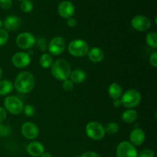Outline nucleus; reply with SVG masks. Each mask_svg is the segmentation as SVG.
Masks as SVG:
<instances>
[{"mask_svg": "<svg viewBox=\"0 0 157 157\" xmlns=\"http://www.w3.org/2000/svg\"><path fill=\"white\" fill-rule=\"evenodd\" d=\"M35 85V78L29 71H22L15 78L14 87L22 94H26L32 91Z\"/></svg>", "mask_w": 157, "mask_h": 157, "instance_id": "obj_1", "label": "nucleus"}, {"mask_svg": "<svg viewBox=\"0 0 157 157\" xmlns=\"http://www.w3.org/2000/svg\"><path fill=\"white\" fill-rule=\"evenodd\" d=\"M51 71L52 76L55 79L64 81L68 79L70 77L71 67L67 60L64 58H59L53 61V64L51 66Z\"/></svg>", "mask_w": 157, "mask_h": 157, "instance_id": "obj_2", "label": "nucleus"}, {"mask_svg": "<svg viewBox=\"0 0 157 157\" xmlns=\"http://www.w3.org/2000/svg\"><path fill=\"white\" fill-rule=\"evenodd\" d=\"M90 49L89 44L85 40L75 39L71 41L67 46V51L71 56L81 58L87 55Z\"/></svg>", "mask_w": 157, "mask_h": 157, "instance_id": "obj_3", "label": "nucleus"}, {"mask_svg": "<svg viewBox=\"0 0 157 157\" xmlns=\"http://www.w3.org/2000/svg\"><path fill=\"white\" fill-rule=\"evenodd\" d=\"M122 106L127 109L137 107L141 102V94L135 89H130L122 94L121 98Z\"/></svg>", "mask_w": 157, "mask_h": 157, "instance_id": "obj_4", "label": "nucleus"}, {"mask_svg": "<svg viewBox=\"0 0 157 157\" xmlns=\"http://www.w3.org/2000/svg\"><path fill=\"white\" fill-rule=\"evenodd\" d=\"M85 133L90 139L93 140H101L105 136L104 127L98 121H90L85 127Z\"/></svg>", "mask_w": 157, "mask_h": 157, "instance_id": "obj_5", "label": "nucleus"}, {"mask_svg": "<svg viewBox=\"0 0 157 157\" xmlns=\"http://www.w3.org/2000/svg\"><path fill=\"white\" fill-rule=\"evenodd\" d=\"M4 106L6 111L13 115H18L22 113L24 108V104L21 100L14 95H9L5 98Z\"/></svg>", "mask_w": 157, "mask_h": 157, "instance_id": "obj_6", "label": "nucleus"}, {"mask_svg": "<svg viewBox=\"0 0 157 157\" xmlns=\"http://www.w3.org/2000/svg\"><path fill=\"white\" fill-rule=\"evenodd\" d=\"M138 153L136 147L129 141H122L116 149L117 157H137Z\"/></svg>", "mask_w": 157, "mask_h": 157, "instance_id": "obj_7", "label": "nucleus"}, {"mask_svg": "<svg viewBox=\"0 0 157 157\" xmlns=\"http://www.w3.org/2000/svg\"><path fill=\"white\" fill-rule=\"evenodd\" d=\"M15 41H16L17 46L19 48L22 50H28V49L32 48L35 45L36 39L32 33L25 32L20 33L17 36Z\"/></svg>", "mask_w": 157, "mask_h": 157, "instance_id": "obj_8", "label": "nucleus"}, {"mask_svg": "<svg viewBox=\"0 0 157 157\" xmlns=\"http://www.w3.org/2000/svg\"><path fill=\"white\" fill-rule=\"evenodd\" d=\"M66 48V42L64 38L61 36H57L52 38L48 45V50L51 55H61L64 52Z\"/></svg>", "mask_w": 157, "mask_h": 157, "instance_id": "obj_9", "label": "nucleus"}, {"mask_svg": "<svg viewBox=\"0 0 157 157\" xmlns=\"http://www.w3.org/2000/svg\"><path fill=\"white\" fill-rule=\"evenodd\" d=\"M131 25L136 31L144 32L148 31L151 27V21L150 18L145 15H136L131 20Z\"/></svg>", "mask_w": 157, "mask_h": 157, "instance_id": "obj_10", "label": "nucleus"}, {"mask_svg": "<svg viewBox=\"0 0 157 157\" xmlns=\"http://www.w3.org/2000/svg\"><path fill=\"white\" fill-rule=\"evenodd\" d=\"M21 133L25 138L30 140L37 139L39 135V129L38 126L32 122H25L21 127Z\"/></svg>", "mask_w": 157, "mask_h": 157, "instance_id": "obj_11", "label": "nucleus"}, {"mask_svg": "<svg viewBox=\"0 0 157 157\" xmlns=\"http://www.w3.org/2000/svg\"><path fill=\"white\" fill-rule=\"evenodd\" d=\"M12 63L17 68H25L30 64L31 57L26 52H17L12 56Z\"/></svg>", "mask_w": 157, "mask_h": 157, "instance_id": "obj_12", "label": "nucleus"}, {"mask_svg": "<svg viewBox=\"0 0 157 157\" xmlns=\"http://www.w3.org/2000/svg\"><path fill=\"white\" fill-rule=\"evenodd\" d=\"M58 12L60 16L67 19V18L73 17L75 12V6L71 1L64 0L58 5Z\"/></svg>", "mask_w": 157, "mask_h": 157, "instance_id": "obj_13", "label": "nucleus"}, {"mask_svg": "<svg viewBox=\"0 0 157 157\" xmlns=\"http://www.w3.org/2000/svg\"><path fill=\"white\" fill-rule=\"evenodd\" d=\"M129 138H130L129 142L130 144H133L134 147H139V146L142 145L145 141V132L141 128H135L130 132Z\"/></svg>", "mask_w": 157, "mask_h": 157, "instance_id": "obj_14", "label": "nucleus"}, {"mask_svg": "<svg viewBox=\"0 0 157 157\" xmlns=\"http://www.w3.org/2000/svg\"><path fill=\"white\" fill-rule=\"evenodd\" d=\"M3 22V26L4 29L6 31H10V32H14L19 29L21 26V21L19 17L16 15H9L5 18Z\"/></svg>", "mask_w": 157, "mask_h": 157, "instance_id": "obj_15", "label": "nucleus"}, {"mask_svg": "<svg viewBox=\"0 0 157 157\" xmlns=\"http://www.w3.org/2000/svg\"><path fill=\"white\" fill-rule=\"evenodd\" d=\"M26 151L32 157H40L44 152V147L38 141H32L28 144Z\"/></svg>", "mask_w": 157, "mask_h": 157, "instance_id": "obj_16", "label": "nucleus"}, {"mask_svg": "<svg viewBox=\"0 0 157 157\" xmlns=\"http://www.w3.org/2000/svg\"><path fill=\"white\" fill-rule=\"evenodd\" d=\"M87 57L89 60L93 63H100L104 60V52L101 48L94 47L89 49Z\"/></svg>", "mask_w": 157, "mask_h": 157, "instance_id": "obj_17", "label": "nucleus"}, {"mask_svg": "<svg viewBox=\"0 0 157 157\" xmlns=\"http://www.w3.org/2000/svg\"><path fill=\"white\" fill-rule=\"evenodd\" d=\"M138 113L133 109H127L121 114V119L126 124H133L137 120Z\"/></svg>", "mask_w": 157, "mask_h": 157, "instance_id": "obj_18", "label": "nucleus"}, {"mask_svg": "<svg viewBox=\"0 0 157 157\" xmlns=\"http://www.w3.org/2000/svg\"><path fill=\"white\" fill-rule=\"evenodd\" d=\"M86 73L81 69H75L71 72L69 78L74 84H81L86 79Z\"/></svg>", "mask_w": 157, "mask_h": 157, "instance_id": "obj_19", "label": "nucleus"}, {"mask_svg": "<svg viewBox=\"0 0 157 157\" xmlns=\"http://www.w3.org/2000/svg\"><path fill=\"white\" fill-rule=\"evenodd\" d=\"M108 94L113 100L120 99L123 94L122 87L118 83H112L108 87Z\"/></svg>", "mask_w": 157, "mask_h": 157, "instance_id": "obj_20", "label": "nucleus"}, {"mask_svg": "<svg viewBox=\"0 0 157 157\" xmlns=\"http://www.w3.org/2000/svg\"><path fill=\"white\" fill-rule=\"evenodd\" d=\"M14 84L9 80L0 81V95L6 96L13 90Z\"/></svg>", "mask_w": 157, "mask_h": 157, "instance_id": "obj_21", "label": "nucleus"}, {"mask_svg": "<svg viewBox=\"0 0 157 157\" xmlns=\"http://www.w3.org/2000/svg\"><path fill=\"white\" fill-rule=\"evenodd\" d=\"M39 64L43 68H49L53 64V57L49 53H44L40 57Z\"/></svg>", "mask_w": 157, "mask_h": 157, "instance_id": "obj_22", "label": "nucleus"}, {"mask_svg": "<svg viewBox=\"0 0 157 157\" xmlns=\"http://www.w3.org/2000/svg\"><path fill=\"white\" fill-rule=\"evenodd\" d=\"M146 41L149 47L156 49L157 48V34L155 32L148 33L146 36Z\"/></svg>", "mask_w": 157, "mask_h": 157, "instance_id": "obj_23", "label": "nucleus"}, {"mask_svg": "<svg viewBox=\"0 0 157 157\" xmlns=\"http://www.w3.org/2000/svg\"><path fill=\"white\" fill-rule=\"evenodd\" d=\"M120 127L116 122H110L106 125V127H104L105 133L110 135H115L118 133Z\"/></svg>", "mask_w": 157, "mask_h": 157, "instance_id": "obj_24", "label": "nucleus"}, {"mask_svg": "<svg viewBox=\"0 0 157 157\" xmlns=\"http://www.w3.org/2000/svg\"><path fill=\"white\" fill-rule=\"evenodd\" d=\"M21 10L25 13H29L33 10L34 5L32 0H22L20 5Z\"/></svg>", "mask_w": 157, "mask_h": 157, "instance_id": "obj_25", "label": "nucleus"}, {"mask_svg": "<svg viewBox=\"0 0 157 157\" xmlns=\"http://www.w3.org/2000/svg\"><path fill=\"white\" fill-rule=\"evenodd\" d=\"M9 38V32L4 29H0V47H2L7 44Z\"/></svg>", "mask_w": 157, "mask_h": 157, "instance_id": "obj_26", "label": "nucleus"}, {"mask_svg": "<svg viewBox=\"0 0 157 157\" xmlns=\"http://www.w3.org/2000/svg\"><path fill=\"white\" fill-rule=\"evenodd\" d=\"M23 113L25 115L26 117H31L34 116L35 113V108L34 106L31 105V104H27V105L24 106V108H23Z\"/></svg>", "mask_w": 157, "mask_h": 157, "instance_id": "obj_27", "label": "nucleus"}, {"mask_svg": "<svg viewBox=\"0 0 157 157\" xmlns=\"http://www.w3.org/2000/svg\"><path fill=\"white\" fill-rule=\"evenodd\" d=\"M35 44H37L39 50L41 52H44L48 49L47 42L44 38H38V40H36V41H35Z\"/></svg>", "mask_w": 157, "mask_h": 157, "instance_id": "obj_28", "label": "nucleus"}, {"mask_svg": "<svg viewBox=\"0 0 157 157\" xmlns=\"http://www.w3.org/2000/svg\"><path fill=\"white\" fill-rule=\"evenodd\" d=\"M11 127L8 125L0 124V137L1 136H8L11 133Z\"/></svg>", "mask_w": 157, "mask_h": 157, "instance_id": "obj_29", "label": "nucleus"}, {"mask_svg": "<svg viewBox=\"0 0 157 157\" xmlns=\"http://www.w3.org/2000/svg\"><path fill=\"white\" fill-rule=\"evenodd\" d=\"M62 87L63 90H65V91H71L75 87V84L71 80H65V81H63Z\"/></svg>", "mask_w": 157, "mask_h": 157, "instance_id": "obj_30", "label": "nucleus"}, {"mask_svg": "<svg viewBox=\"0 0 157 157\" xmlns=\"http://www.w3.org/2000/svg\"><path fill=\"white\" fill-rule=\"evenodd\" d=\"M137 157H155V153L151 149H144L138 153Z\"/></svg>", "mask_w": 157, "mask_h": 157, "instance_id": "obj_31", "label": "nucleus"}, {"mask_svg": "<svg viewBox=\"0 0 157 157\" xmlns=\"http://www.w3.org/2000/svg\"><path fill=\"white\" fill-rule=\"evenodd\" d=\"M12 0H0V8L4 10H9L12 8Z\"/></svg>", "mask_w": 157, "mask_h": 157, "instance_id": "obj_32", "label": "nucleus"}, {"mask_svg": "<svg viewBox=\"0 0 157 157\" xmlns=\"http://www.w3.org/2000/svg\"><path fill=\"white\" fill-rule=\"evenodd\" d=\"M150 64L153 66V67H157V52H153L150 56Z\"/></svg>", "mask_w": 157, "mask_h": 157, "instance_id": "obj_33", "label": "nucleus"}, {"mask_svg": "<svg viewBox=\"0 0 157 157\" xmlns=\"http://www.w3.org/2000/svg\"><path fill=\"white\" fill-rule=\"evenodd\" d=\"M7 117V111L5 107H0V124H2Z\"/></svg>", "mask_w": 157, "mask_h": 157, "instance_id": "obj_34", "label": "nucleus"}, {"mask_svg": "<svg viewBox=\"0 0 157 157\" xmlns=\"http://www.w3.org/2000/svg\"><path fill=\"white\" fill-rule=\"evenodd\" d=\"M81 157H101V155L94 151H87L83 153Z\"/></svg>", "mask_w": 157, "mask_h": 157, "instance_id": "obj_35", "label": "nucleus"}, {"mask_svg": "<svg viewBox=\"0 0 157 157\" xmlns=\"http://www.w3.org/2000/svg\"><path fill=\"white\" fill-rule=\"evenodd\" d=\"M77 24H78V21H77V20L75 19V18H73V17L69 18L67 19V25L69 27L74 28L77 25Z\"/></svg>", "mask_w": 157, "mask_h": 157, "instance_id": "obj_36", "label": "nucleus"}, {"mask_svg": "<svg viewBox=\"0 0 157 157\" xmlns=\"http://www.w3.org/2000/svg\"><path fill=\"white\" fill-rule=\"evenodd\" d=\"M113 106H114L115 107H120L121 106H122L121 98H120V99L113 100Z\"/></svg>", "mask_w": 157, "mask_h": 157, "instance_id": "obj_37", "label": "nucleus"}, {"mask_svg": "<svg viewBox=\"0 0 157 157\" xmlns=\"http://www.w3.org/2000/svg\"><path fill=\"white\" fill-rule=\"evenodd\" d=\"M40 157H53V156H52V153H48V152H45V151H44V153H42V155H41V156H40Z\"/></svg>", "mask_w": 157, "mask_h": 157, "instance_id": "obj_38", "label": "nucleus"}, {"mask_svg": "<svg viewBox=\"0 0 157 157\" xmlns=\"http://www.w3.org/2000/svg\"><path fill=\"white\" fill-rule=\"evenodd\" d=\"M2 74H3V71H2V69L0 67V81H1L2 79Z\"/></svg>", "mask_w": 157, "mask_h": 157, "instance_id": "obj_39", "label": "nucleus"}, {"mask_svg": "<svg viewBox=\"0 0 157 157\" xmlns=\"http://www.w3.org/2000/svg\"><path fill=\"white\" fill-rule=\"evenodd\" d=\"M2 26H3V22H2V21L0 19V29H2Z\"/></svg>", "mask_w": 157, "mask_h": 157, "instance_id": "obj_40", "label": "nucleus"}, {"mask_svg": "<svg viewBox=\"0 0 157 157\" xmlns=\"http://www.w3.org/2000/svg\"><path fill=\"white\" fill-rule=\"evenodd\" d=\"M18 1H22V0H18Z\"/></svg>", "mask_w": 157, "mask_h": 157, "instance_id": "obj_41", "label": "nucleus"}]
</instances>
